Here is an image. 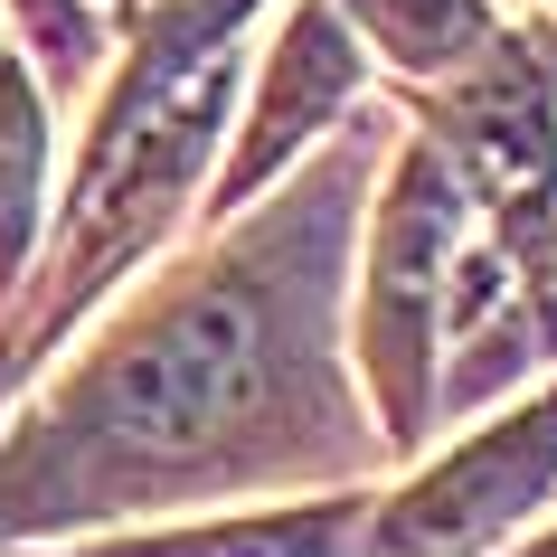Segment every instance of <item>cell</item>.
Listing matches in <instances>:
<instances>
[{
    "mask_svg": "<svg viewBox=\"0 0 557 557\" xmlns=\"http://www.w3.org/2000/svg\"><path fill=\"white\" fill-rule=\"evenodd\" d=\"M38 171H48V114L29 95V66H0V294L38 236Z\"/></svg>",
    "mask_w": 557,
    "mask_h": 557,
    "instance_id": "cell-7",
    "label": "cell"
},
{
    "mask_svg": "<svg viewBox=\"0 0 557 557\" xmlns=\"http://www.w3.org/2000/svg\"><path fill=\"white\" fill-rule=\"evenodd\" d=\"M557 472V387L510 425L472 435L454 463H435L407 500L379 510V557H482Z\"/></svg>",
    "mask_w": 557,
    "mask_h": 557,
    "instance_id": "cell-4",
    "label": "cell"
},
{
    "mask_svg": "<svg viewBox=\"0 0 557 557\" xmlns=\"http://www.w3.org/2000/svg\"><path fill=\"white\" fill-rule=\"evenodd\" d=\"M20 20H29V38H38V58L58 66V76H76V66H86L95 29H86V10H76V0H20Z\"/></svg>",
    "mask_w": 557,
    "mask_h": 557,
    "instance_id": "cell-9",
    "label": "cell"
},
{
    "mask_svg": "<svg viewBox=\"0 0 557 557\" xmlns=\"http://www.w3.org/2000/svg\"><path fill=\"white\" fill-rule=\"evenodd\" d=\"M359 58H350V38L331 29V10L312 0L294 29H284V48H274V66H264V95H256V114H246V133H236V161H227V189H218V208H246L264 189V180L284 171V151L312 133V123H331V104L350 95Z\"/></svg>",
    "mask_w": 557,
    "mask_h": 557,
    "instance_id": "cell-5",
    "label": "cell"
},
{
    "mask_svg": "<svg viewBox=\"0 0 557 557\" xmlns=\"http://www.w3.org/2000/svg\"><path fill=\"white\" fill-rule=\"evenodd\" d=\"M256 0H161L151 38L133 48L123 86L104 95V123L86 143L76 171V208H66V256H58V294L20 341L10 369L38 359V341H58V322H76L123 264L180 218L189 180H199L218 123H227V86H236V20ZM0 369V379H10Z\"/></svg>",
    "mask_w": 557,
    "mask_h": 557,
    "instance_id": "cell-2",
    "label": "cell"
},
{
    "mask_svg": "<svg viewBox=\"0 0 557 557\" xmlns=\"http://www.w3.org/2000/svg\"><path fill=\"white\" fill-rule=\"evenodd\" d=\"M359 529V500H302L227 529H180V539H133V548H86V557H341Z\"/></svg>",
    "mask_w": 557,
    "mask_h": 557,
    "instance_id": "cell-6",
    "label": "cell"
},
{
    "mask_svg": "<svg viewBox=\"0 0 557 557\" xmlns=\"http://www.w3.org/2000/svg\"><path fill=\"white\" fill-rule=\"evenodd\" d=\"M359 20H369V38H379L397 66H416V76H435V66L472 58L482 38H492V10L482 0H350Z\"/></svg>",
    "mask_w": 557,
    "mask_h": 557,
    "instance_id": "cell-8",
    "label": "cell"
},
{
    "mask_svg": "<svg viewBox=\"0 0 557 557\" xmlns=\"http://www.w3.org/2000/svg\"><path fill=\"white\" fill-rule=\"evenodd\" d=\"M341 227L350 171L312 180L256 236H236L189 284L143 302L114 331V350L86 359L76 387L48 407V435L0 463V529L143 510L341 444V379L322 350L341 294Z\"/></svg>",
    "mask_w": 557,
    "mask_h": 557,
    "instance_id": "cell-1",
    "label": "cell"
},
{
    "mask_svg": "<svg viewBox=\"0 0 557 557\" xmlns=\"http://www.w3.org/2000/svg\"><path fill=\"white\" fill-rule=\"evenodd\" d=\"M454 218H463V189H454V151L416 143L397 161V189H387L379 218V274H369V379H379L387 435H416L425 416V359H435V294H444V246H454Z\"/></svg>",
    "mask_w": 557,
    "mask_h": 557,
    "instance_id": "cell-3",
    "label": "cell"
},
{
    "mask_svg": "<svg viewBox=\"0 0 557 557\" xmlns=\"http://www.w3.org/2000/svg\"><path fill=\"white\" fill-rule=\"evenodd\" d=\"M529 557H557V539H539V548H529Z\"/></svg>",
    "mask_w": 557,
    "mask_h": 557,
    "instance_id": "cell-10",
    "label": "cell"
}]
</instances>
